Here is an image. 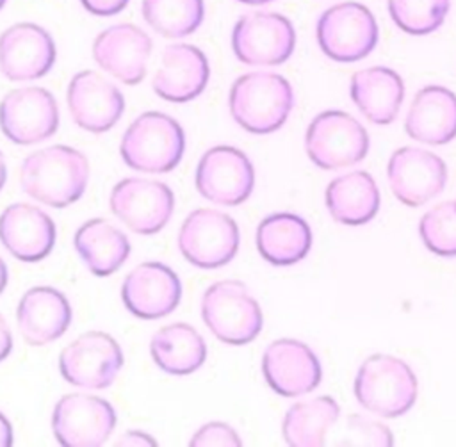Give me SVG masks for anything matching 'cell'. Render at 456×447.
Listing matches in <instances>:
<instances>
[{
    "label": "cell",
    "mask_w": 456,
    "mask_h": 447,
    "mask_svg": "<svg viewBox=\"0 0 456 447\" xmlns=\"http://www.w3.org/2000/svg\"><path fill=\"white\" fill-rule=\"evenodd\" d=\"M116 445H159L157 440L153 436H150L148 433L144 431H137V429H130L126 431L125 435H121L118 440H116Z\"/></svg>",
    "instance_id": "obj_37"
},
{
    "label": "cell",
    "mask_w": 456,
    "mask_h": 447,
    "mask_svg": "<svg viewBox=\"0 0 456 447\" xmlns=\"http://www.w3.org/2000/svg\"><path fill=\"white\" fill-rule=\"evenodd\" d=\"M240 4H248V5H262V4H269L273 0H237Z\"/></svg>",
    "instance_id": "obj_42"
},
{
    "label": "cell",
    "mask_w": 456,
    "mask_h": 447,
    "mask_svg": "<svg viewBox=\"0 0 456 447\" xmlns=\"http://www.w3.org/2000/svg\"><path fill=\"white\" fill-rule=\"evenodd\" d=\"M419 233L424 246L438 256H456V199L429 208L420 223Z\"/></svg>",
    "instance_id": "obj_33"
},
{
    "label": "cell",
    "mask_w": 456,
    "mask_h": 447,
    "mask_svg": "<svg viewBox=\"0 0 456 447\" xmlns=\"http://www.w3.org/2000/svg\"><path fill=\"white\" fill-rule=\"evenodd\" d=\"M66 100L73 123L91 134L110 130L125 110L123 93L93 69H84L73 75Z\"/></svg>",
    "instance_id": "obj_17"
},
{
    "label": "cell",
    "mask_w": 456,
    "mask_h": 447,
    "mask_svg": "<svg viewBox=\"0 0 456 447\" xmlns=\"http://www.w3.org/2000/svg\"><path fill=\"white\" fill-rule=\"evenodd\" d=\"M344 445H394L390 429L372 419L362 415H349L346 420V435L340 440Z\"/></svg>",
    "instance_id": "obj_34"
},
{
    "label": "cell",
    "mask_w": 456,
    "mask_h": 447,
    "mask_svg": "<svg viewBox=\"0 0 456 447\" xmlns=\"http://www.w3.org/2000/svg\"><path fill=\"white\" fill-rule=\"evenodd\" d=\"M5 180H7V164H5L4 153L0 151V191H2L4 185H5Z\"/></svg>",
    "instance_id": "obj_41"
},
{
    "label": "cell",
    "mask_w": 456,
    "mask_h": 447,
    "mask_svg": "<svg viewBox=\"0 0 456 447\" xmlns=\"http://www.w3.org/2000/svg\"><path fill=\"white\" fill-rule=\"evenodd\" d=\"M112 214L134 233H159L171 219L175 194L167 183L148 178L119 180L109 198Z\"/></svg>",
    "instance_id": "obj_10"
},
{
    "label": "cell",
    "mask_w": 456,
    "mask_h": 447,
    "mask_svg": "<svg viewBox=\"0 0 456 447\" xmlns=\"http://www.w3.org/2000/svg\"><path fill=\"white\" fill-rule=\"evenodd\" d=\"M185 151L182 125L159 110L139 114L125 130L119 144L123 162L141 173H169Z\"/></svg>",
    "instance_id": "obj_3"
},
{
    "label": "cell",
    "mask_w": 456,
    "mask_h": 447,
    "mask_svg": "<svg viewBox=\"0 0 456 447\" xmlns=\"http://www.w3.org/2000/svg\"><path fill=\"white\" fill-rule=\"evenodd\" d=\"M89 182V160L77 148L52 144L27 155L20 167V185L32 199L64 208L82 198Z\"/></svg>",
    "instance_id": "obj_1"
},
{
    "label": "cell",
    "mask_w": 456,
    "mask_h": 447,
    "mask_svg": "<svg viewBox=\"0 0 456 447\" xmlns=\"http://www.w3.org/2000/svg\"><path fill=\"white\" fill-rule=\"evenodd\" d=\"M116 427L114 408L98 395L66 394L53 406L52 429L62 447H98Z\"/></svg>",
    "instance_id": "obj_14"
},
{
    "label": "cell",
    "mask_w": 456,
    "mask_h": 447,
    "mask_svg": "<svg viewBox=\"0 0 456 447\" xmlns=\"http://www.w3.org/2000/svg\"><path fill=\"white\" fill-rule=\"evenodd\" d=\"M16 322L28 345H46L61 338L71 324L68 297L48 285L28 289L16 308Z\"/></svg>",
    "instance_id": "obj_23"
},
{
    "label": "cell",
    "mask_w": 456,
    "mask_h": 447,
    "mask_svg": "<svg viewBox=\"0 0 456 447\" xmlns=\"http://www.w3.org/2000/svg\"><path fill=\"white\" fill-rule=\"evenodd\" d=\"M73 246L94 276L114 274L130 255L126 235L102 217L86 221L75 232Z\"/></svg>",
    "instance_id": "obj_28"
},
{
    "label": "cell",
    "mask_w": 456,
    "mask_h": 447,
    "mask_svg": "<svg viewBox=\"0 0 456 447\" xmlns=\"http://www.w3.org/2000/svg\"><path fill=\"white\" fill-rule=\"evenodd\" d=\"M121 299L132 315L160 319L180 305L182 281L171 267L160 262H142L123 280Z\"/></svg>",
    "instance_id": "obj_19"
},
{
    "label": "cell",
    "mask_w": 456,
    "mask_h": 447,
    "mask_svg": "<svg viewBox=\"0 0 456 447\" xmlns=\"http://www.w3.org/2000/svg\"><path fill=\"white\" fill-rule=\"evenodd\" d=\"M191 447H207V445H230L240 447L242 440L237 431L226 422H207L203 424L189 440Z\"/></svg>",
    "instance_id": "obj_35"
},
{
    "label": "cell",
    "mask_w": 456,
    "mask_h": 447,
    "mask_svg": "<svg viewBox=\"0 0 456 447\" xmlns=\"http://www.w3.org/2000/svg\"><path fill=\"white\" fill-rule=\"evenodd\" d=\"M55 223L36 205L12 203L0 214V242L21 262H39L55 246Z\"/></svg>",
    "instance_id": "obj_22"
},
{
    "label": "cell",
    "mask_w": 456,
    "mask_h": 447,
    "mask_svg": "<svg viewBox=\"0 0 456 447\" xmlns=\"http://www.w3.org/2000/svg\"><path fill=\"white\" fill-rule=\"evenodd\" d=\"M130 0H80L84 9L94 16H114L121 12Z\"/></svg>",
    "instance_id": "obj_36"
},
{
    "label": "cell",
    "mask_w": 456,
    "mask_h": 447,
    "mask_svg": "<svg viewBox=\"0 0 456 447\" xmlns=\"http://www.w3.org/2000/svg\"><path fill=\"white\" fill-rule=\"evenodd\" d=\"M55 57L53 37L41 25L14 23L0 34V71L9 80L41 78L53 68Z\"/></svg>",
    "instance_id": "obj_18"
},
{
    "label": "cell",
    "mask_w": 456,
    "mask_h": 447,
    "mask_svg": "<svg viewBox=\"0 0 456 447\" xmlns=\"http://www.w3.org/2000/svg\"><path fill=\"white\" fill-rule=\"evenodd\" d=\"M387 176L394 196L403 205L420 207L444 191L447 166L424 148L403 146L390 155Z\"/></svg>",
    "instance_id": "obj_15"
},
{
    "label": "cell",
    "mask_w": 456,
    "mask_h": 447,
    "mask_svg": "<svg viewBox=\"0 0 456 447\" xmlns=\"http://www.w3.org/2000/svg\"><path fill=\"white\" fill-rule=\"evenodd\" d=\"M123 367L119 344L103 331H87L71 340L59 354L61 376L73 386L109 388Z\"/></svg>",
    "instance_id": "obj_11"
},
{
    "label": "cell",
    "mask_w": 456,
    "mask_h": 447,
    "mask_svg": "<svg viewBox=\"0 0 456 447\" xmlns=\"http://www.w3.org/2000/svg\"><path fill=\"white\" fill-rule=\"evenodd\" d=\"M404 130L424 144L451 142L456 137V94L436 84L419 89L406 112Z\"/></svg>",
    "instance_id": "obj_24"
},
{
    "label": "cell",
    "mask_w": 456,
    "mask_h": 447,
    "mask_svg": "<svg viewBox=\"0 0 456 447\" xmlns=\"http://www.w3.org/2000/svg\"><path fill=\"white\" fill-rule=\"evenodd\" d=\"M417 388L411 367L392 354L369 356L354 378V397L360 406L385 419L408 413L415 404Z\"/></svg>",
    "instance_id": "obj_4"
},
{
    "label": "cell",
    "mask_w": 456,
    "mask_h": 447,
    "mask_svg": "<svg viewBox=\"0 0 456 447\" xmlns=\"http://www.w3.org/2000/svg\"><path fill=\"white\" fill-rule=\"evenodd\" d=\"M144 21L164 37H185L205 18L203 0H142Z\"/></svg>",
    "instance_id": "obj_31"
},
{
    "label": "cell",
    "mask_w": 456,
    "mask_h": 447,
    "mask_svg": "<svg viewBox=\"0 0 456 447\" xmlns=\"http://www.w3.org/2000/svg\"><path fill=\"white\" fill-rule=\"evenodd\" d=\"M239 242L237 223L214 208L192 210L178 232L182 256L200 269H217L230 264L239 251Z\"/></svg>",
    "instance_id": "obj_8"
},
{
    "label": "cell",
    "mask_w": 456,
    "mask_h": 447,
    "mask_svg": "<svg viewBox=\"0 0 456 447\" xmlns=\"http://www.w3.org/2000/svg\"><path fill=\"white\" fill-rule=\"evenodd\" d=\"M262 374L278 395L299 397L319 386L322 369L317 354L305 342L278 338L262 354Z\"/></svg>",
    "instance_id": "obj_16"
},
{
    "label": "cell",
    "mask_w": 456,
    "mask_h": 447,
    "mask_svg": "<svg viewBox=\"0 0 456 447\" xmlns=\"http://www.w3.org/2000/svg\"><path fill=\"white\" fill-rule=\"evenodd\" d=\"M201 319L210 333L228 345L249 344L264 326L258 301L239 280H221L207 287L201 297Z\"/></svg>",
    "instance_id": "obj_5"
},
{
    "label": "cell",
    "mask_w": 456,
    "mask_h": 447,
    "mask_svg": "<svg viewBox=\"0 0 456 447\" xmlns=\"http://www.w3.org/2000/svg\"><path fill=\"white\" fill-rule=\"evenodd\" d=\"M12 351V335L5 322V319L0 313V362H4Z\"/></svg>",
    "instance_id": "obj_38"
},
{
    "label": "cell",
    "mask_w": 456,
    "mask_h": 447,
    "mask_svg": "<svg viewBox=\"0 0 456 447\" xmlns=\"http://www.w3.org/2000/svg\"><path fill=\"white\" fill-rule=\"evenodd\" d=\"M296 48L292 21L271 11L242 14L232 30V50L242 64L276 66L285 62Z\"/></svg>",
    "instance_id": "obj_9"
},
{
    "label": "cell",
    "mask_w": 456,
    "mask_h": 447,
    "mask_svg": "<svg viewBox=\"0 0 456 447\" xmlns=\"http://www.w3.org/2000/svg\"><path fill=\"white\" fill-rule=\"evenodd\" d=\"M7 281H9V271H7V265H5L4 258L0 256V294L5 290Z\"/></svg>",
    "instance_id": "obj_40"
},
{
    "label": "cell",
    "mask_w": 456,
    "mask_h": 447,
    "mask_svg": "<svg viewBox=\"0 0 456 447\" xmlns=\"http://www.w3.org/2000/svg\"><path fill=\"white\" fill-rule=\"evenodd\" d=\"M369 134L344 110H322L308 125L305 150L321 169L335 171L362 162L369 153Z\"/></svg>",
    "instance_id": "obj_6"
},
{
    "label": "cell",
    "mask_w": 456,
    "mask_h": 447,
    "mask_svg": "<svg viewBox=\"0 0 456 447\" xmlns=\"http://www.w3.org/2000/svg\"><path fill=\"white\" fill-rule=\"evenodd\" d=\"M14 436H12V426L7 420V417L0 411V447H9L12 445Z\"/></svg>",
    "instance_id": "obj_39"
},
{
    "label": "cell",
    "mask_w": 456,
    "mask_h": 447,
    "mask_svg": "<svg viewBox=\"0 0 456 447\" xmlns=\"http://www.w3.org/2000/svg\"><path fill=\"white\" fill-rule=\"evenodd\" d=\"M349 94L369 121L390 125L403 105L404 82L392 68L370 66L351 77Z\"/></svg>",
    "instance_id": "obj_25"
},
{
    "label": "cell",
    "mask_w": 456,
    "mask_h": 447,
    "mask_svg": "<svg viewBox=\"0 0 456 447\" xmlns=\"http://www.w3.org/2000/svg\"><path fill=\"white\" fill-rule=\"evenodd\" d=\"M228 107L233 121L249 134H273L285 125L294 107L290 82L271 71L240 75L230 87Z\"/></svg>",
    "instance_id": "obj_2"
},
{
    "label": "cell",
    "mask_w": 456,
    "mask_h": 447,
    "mask_svg": "<svg viewBox=\"0 0 456 447\" xmlns=\"http://www.w3.org/2000/svg\"><path fill=\"white\" fill-rule=\"evenodd\" d=\"M198 192L217 205L244 203L255 187V169L244 151L219 144L207 150L196 167Z\"/></svg>",
    "instance_id": "obj_13"
},
{
    "label": "cell",
    "mask_w": 456,
    "mask_h": 447,
    "mask_svg": "<svg viewBox=\"0 0 456 447\" xmlns=\"http://www.w3.org/2000/svg\"><path fill=\"white\" fill-rule=\"evenodd\" d=\"M255 239L260 256L280 267L301 262L312 248V230L308 223L292 212L265 215L256 228Z\"/></svg>",
    "instance_id": "obj_26"
},
{
    "label": "cell",
    "mask_w": 456,
    "mask_h": 447,
    "mask_svg": "<svg viewBox=\"0 0 456 447\" xmlns=\"http://www.w3.org/2000/svg\"><path fill=\"white\" fill-rule=\"evenodd\" d=\"M451 0H388V14L395 27L411 36H426L442 27Z\"/></svg>",
    "instance_id": "obj_32"
},
{
    "label": "cell",
    "mask_w": 456,
    "mask_h": 447,
    "mask_svg": "<svg viewBox=\"0 0 456 447\" xmlns=\"http://www.w3.org/2000/svg\"><path fill=\"white\" fill-rule=\"evenodd\" d=\"M59 126L55 96L45 87L27 85L0 100V130L14 144L30 146L46 141Z\"/></svg>",
    "instance_id": "obj_12"
},
{
    "label": "cell",
    "mask_w": 456,
    "mask_h": 447,
    "mask_svg": "<svg viewBox=\"0 0 456 447\" xmlns=\"http://www.w3.org/2000/svg\"><path fill=\"white\" fill-rule=\"evenodd\" d=\"M330 215L342 224L360 226L379 210V189L367 171H351L333 178L324 192Z\"/></svg>",
    "instance_id": "obj_27"
},
{
    "label": "cell",
    "mask_w": 456,
    "mask_h": 447,
    "mask_svg": "<svg viewBox=\"0 0 456 447\" xmlns=\"http://www.w3.org/2000/svg\"><path fill=\"white\" fill-rule=\"evenodd\" d=\"M208 78L210 66L203 50L189 43H176L164 48L151 85L162 100L185 103L205 91Z\"/></svg>",
    "instance_id": "obj_21"
},
{
    "label": "cell",
    "mask_w": 456,
    "mask_h": 447,
    "mask_svg": "<svg viewBox=\"0 0 456 447\" xmlns=\"http://www.w3.org/2000/svg\"><path fill=\"white\" fill-rule=\"evenodd\" d=\"M5 2H7V0H0V11H2V9H4V5H5Z\"/></svg>",
    "instance_id": "obj_43"
},
{
    "label": "cell",
    "mask_w": 456,
    "mask_h": 447,
    "mask_svg": "<svg viewBox=\"0 0 456 447\" xmlns=\"http://www.w3.org/2000/svg\"><path fill=\"white\" fill-rule=\"evenodd\" d=\"M338 402L330 395L292 404L281 422V435L290 447H319L338 420Z\"/></svg>",
    "instance_id": "obj_30"
},
{
    "label": "cell",
    "mask_w": 456,
    "mask_h": 447,
    "mask_svg": "<svg viewBox=\"0 0 456 447\" xmlns=\"http://www.w3.org/2000/svg\"><path fill=\"white\" fill-rule=\"evenodd\" d=\"M150 353L160 370L171 376H187L205 363L207 344L194 326L173 322L153 333Z\"/></svg>",
    "instance_id": "obj_29"
},
{
    "label": "cell",
    "mask_w": 456,
    "mask_h": 447,
    "mask_svg": "<svg viewBox=\"0 0 456 447\" xmlns=\"http://www.w3.org/2000/svg\"><path fill=\"white\" fill-rule=\"evenodd\" d=\"M153 43L150 36L134 23H118L102 30L93 43L96 64L126 85L141 84Z\"/></svg>",
    "instance_id": "obj_20"
},
{
    "label": "cell",
    "mask_w": 456,
    "mask_h": 447,
    "mask_svg": "<svg viewBox=\"0 0 456 447\" xmlns=\"http://www.w3.org/2000/svg\"><path fill=\"white\" fill-rule=\"evenodd\" d=\"M315 36L322 53L337 62L365 59L378 45V23L372 11L360 2L328 7L317 20Z\"/></svg>",
    "instance_id": "obj_7"
}]
</instances>
